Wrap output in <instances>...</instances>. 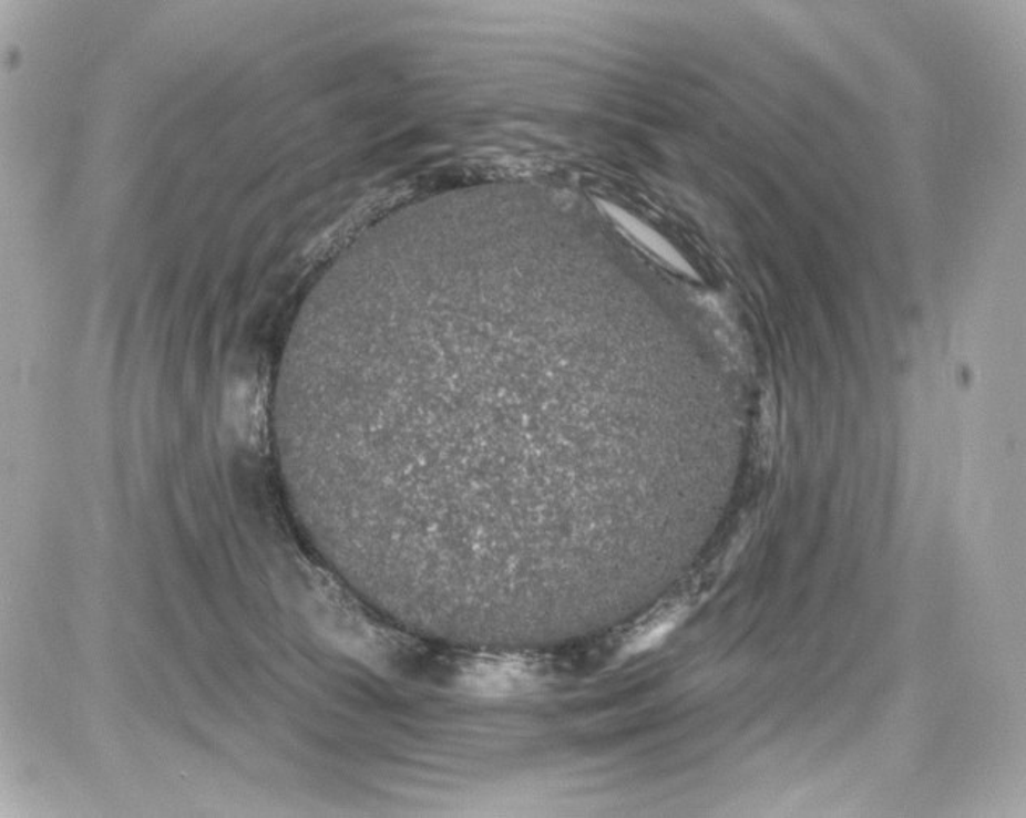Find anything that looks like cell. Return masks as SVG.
<instances>
[{"mask_svg": "<svg viewBox=\"0 0 1026 818\" xmlns=\"http://www.w3.org/2000/svg\"><path fill=\"white\" fill-rule=\"evenodd\" d=\"M611 217L616 219L619 225H623V228L626 229L627 232H630V235L637 239V242H640L645 249L655 253L663 263L671 267L673 270L679 271V273L690 275V277L696 275V271L689 266V262L677 252L671 244L663 239L658 232H655L654 229L647 228V226L642 225L640 221L629 217V215L624 214V211L613 210Z\"/></svg>", "mask_w": 1026, "mask_h": 818, "instance_id": "1", "label": "cell"}]
</instances>
